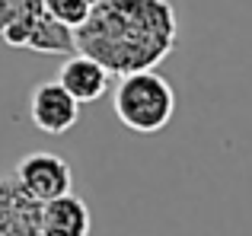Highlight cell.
<instances>
[{
  "label": "cell",
  "mask_w": 252,
  "mask_h": 236,
  "mask_svg": "<svg viewBox=\"0 0 252 236\" xmlns=\"http://www.w3.org/2000/svg\"><path fill=\"white\" fill-rule=\"evenodd\" d=\"M179 45V13L172 0H96L74 29V51L90 55L112 77L150 70Z\"/></svg>",
  "instance_id": "obj_1"
},
{
  "label": "cell",
  "mask_w": 252,
  "mask_h": 236,
  "mask_svg": "<svg viewBox=\"0 0 252 236\" xmlns=\"http://www.w3.org/2000/svg\"><path fill=\"white\" fill-rule=\"evenodd\" d=\"M112 109L128 131L157 134L176 115V89L154 67L131 70V74L118 77L115 89H112Z\"/></svg>",
  "instance_id": "obj_2"
},
{
  "label": "cell",
  "mask_w": 252,
  "mask_h": 236,
  "mask_svg": "<svg viewBox=\"0 0 252 236\" xmlns=\"http://www.w3.org/2000/svg\"><path fill=\"white\" fill-rule=\"evenodd\" d=\"M13 179L19 182L29 198L35 201H51L58 195L74 192V173H70V163L58 153H48V150H35V153H26L23 160L13 169Z\"/></svg>",
  "instance_id": "obj_3"
},
{
  "label": "cell",
  "mask_w": 252,
  "mask_h": 236,
  "mask_svg": "<svg viewBox=\"0 0 252 236\" xmlns=\"http://www.w3.org/2000/svg\"><path fill=\"white\" fill-rule=\"evenodd\" d=\"M29 118L45 134H64L80 121V102L58 80H42L29 93Z\"/></svg>",
  "instance_id": "obj_4"
},
{
  "label": "cell",
  "mask_w": 252,
  "mask_h": 236,
  "mask_svg": "<svg viewBox=\"0 0 252 236\" xmlns=\"http://www.w3.org/2000/svg\"><path fill=\"white\" fill-rule=\"evenodd\" d=\"M0 236H42V201L29 198L13 176H0Z\"/></svg>",
  "instance_id": "obj_5"
},
{
  "label": "cell",
  "mask_w": 252,
  "mask_h": 236,
  "mask_svg": "<svg viewBox=\"0 0 252 236\" xmlns=\"http://www.w3.org/2000/svg\"><path fill=\"white\" fill-rule=\"evenodd\" d=\"M58 83H61L80 106H86V102H99L112 89V74L96 58L70 51V55L64 58L61 70H58Z\"/></svg>",
  "instance_id": "obj_6"
},
{
  "label": "cell",
  "mask_w": 252,
  "mask_h": 236,
  "mask_svg": "<svg viewBox=\"0 0 252 236\" xmlns=\"http://www.w3.org/2000/svg\"><path fill=\"white\" fill-rule=\"evenodd\" d=\"M93 214L80 195L67 192L42 205V236H90Z\"/></svg>",
  "instance_id": "obj_7"
},
{
  "label": "cell",
  "mask_w": 252,
  "mask_h": 236,
  "mask_svg": "<svg viewBox=\"0 0 252 236\" xmlns=\"http://www.w3.org/2000/svg\"><path fill=\"white\" fill-rule=\"evenodd\" d=\"M42 13V0H0V42L10 48H26Z\"/></svg>",
  "instance_id": "obj_8"
},
{
  "label": "cell",
  "mask_w": 252,
  "mask_h": 236,
  "mask_svg": "<svg viewBox=\"0 0 252 236\" xmlns=\"http://www.w3.org/2000/svg\"><path fill=\"white\" fill-rule=\"evenodd\" d=\"M26 51H35V55H58L67 58L74 51V29L64 23H58L55 16L42 13V19L35 23L29 42H26Z\"/></svg>",
  "instance_id": "obj_9"
},
{
  "label": "cell",
  "mask_w": 252,
  "mask_h": 236,
  "mask_svg": "<svg viewBox=\"0 0 252 236\" xmlns=\"http://www.w3.org/2000/svg\"><path fill=\"white\" fill-rule=\"evenodd\" d=\"M42 6H45L48 16L58 19V23L77 29V26L90 16V10L96 6V0H42Z\"/></svg>",
  "instance_id": "obj_10"
}]
</instances>
